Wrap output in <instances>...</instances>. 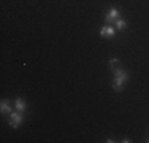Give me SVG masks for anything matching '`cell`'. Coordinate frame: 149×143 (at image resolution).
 I'll return each instance as SVG.
<instances>
[{
  "label": "cell",
  "mask_w": 149,
  "mask_h": 143,
  "mask_svg": "<svg viewBox=\"0 0 149 143\" xmlns=\"http://www.w3.org/2000/svg\"><path fill=\"white\" fill-rule=\"evenodd\" d=\"M114 72V81H113V89L114 91H120L122 86L125 84V81L129 80V73L122 69H113Z\"/></svg>",
  "instance_id": "cell-1"
},
{
  "label": "cell",
  "mask_w": 149,
  "mask_h": 143,
  "mask_svg": "<svg viewBox=\"0 0 149 143\" xmlns=\"http://www.w3.org/2000/svg\"><path fill=\"white\" fill-rule=\"evenodd\" d=\"M22 119H24V118H22V113L16 110V111H11V113H10L8 123H10V126H11V127H15V129H16L21 123H22Z\"/></svg>",
  "instance_id": "cell-2"
},
{
  "label": "cell",
  "mask_w": 149,
  "mask_h": 143,
  "mask_svg": "<svg viewBox=\"0 0 149 143\" xmlns=\"http://www.w3.org/2000/svg\"><path fill=\"white\" fill-rule=\"evenodd\" d=\"M114 34H116V27H113V26H103L100 29V37H103V38H113Z\"/></svg>",
  "instance_id": "cell-3"
},
{
  "label": "cell",
  "mask_w": 149,
  "mask_h": 143,
  "mask_svg": "<svg viewBox=\"0 0 149 143\" xmlns=\"http://www.w3.org/2000/svg\"><path fill=\"white\" fill-rule=\"evenodd\" d=\"M118 18H119V10L118 8H109V11L106 13V16H105V21L109 24V22H114Z\"/></svg>",
  "instance_id": "cell-4"
},
{
  "label": "cell",
  "mask_w": 149,
  "mask_h": 143,
  "mask_svg": "<svg viewBox=\"0 0 149 143\" xmlns=\"http://www.w3.org/2000/svg\"><path fill=\"white\" fill-rule=\"evenodd\" d=\"M0 111H2L3 114H10V113H11V105H10L8 100L3 99L2 102H0Z\"/></svg>",
  "instance_id": "cell-5"
},
{
  "label": "cell",
  "mask_w": 149,
  "mask_h": 143,
  "mask_svg": "<svg viewBox=\"0 0 149 143\" xmlns=\"http://www.w3.org/2000/svg\"><path fill=\"white\" fill-rule=\"evenodd\" d=\"M15 108L17 110V111H21V113H22L24 110H26V100H24V99H21V97H17V99L15 100Z\"/></svg>",
  "instance_id": "cell-6"
},
{
  "label": "cell",
  "mask_w": 149,
  "mask_h": 143,
  "mask_svg": "<svg viewBox=\"0 0 149 143\" xmlns=\"http://www.w3.org/2000/svg\"><path fill=\"white\" fill-rule=\"evenodd\" d=\"M114 26L118 30H124V29L127 27V22H125V19H122V18H118V19L114 21Z\"/></svg>",
  "instance_id": "cell-7"
},
{
  "label": "cell",
  "mask_w": 149,
  "mask_h": 143,
  "mask_svg": "<svg viewBox=\"0 0 149 143\" xmlns=\"http://www.w3.org/2000/svg\"><path fill=\"white\" fill-rule=\"evenodd\" d=\"M119 62V59H116V57H114V59H109V67H111V69H114V65H116V64H118Z\"/></svg>",
  "instance_id": "cell-8"
},
{
  "label": "cell",
  "mask_w": 149,
  "mask_h": 143,
  "mask_svg": "<svg viewBox=\"0 0 149 143\" xmlns=\"http://www.w3.org/2000/svg\"><path fill=\"white\" fill-rule=\"evenodd\" d=\"M148 142H149V140H148Z\"/></svg>",
  "instance_id": "cell-9"
}]
</instances>
